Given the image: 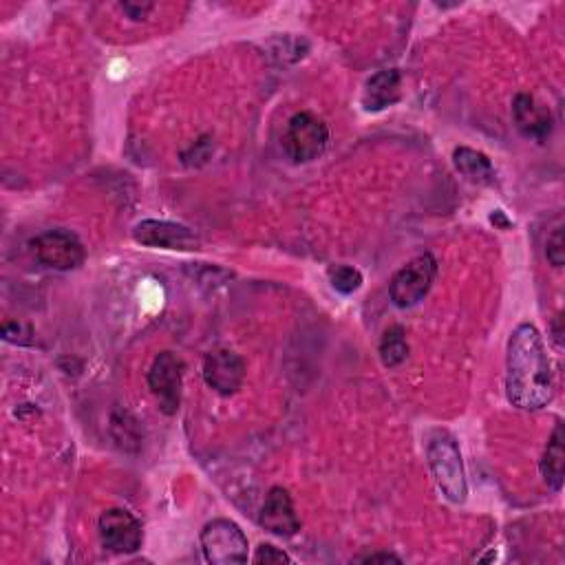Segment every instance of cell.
Instances as JSON below:
<instances>
[{
	"instance_id": "obj_1",
	"label": "cell",
	"mask_w": 565,
	"mask_h": 565,
	"mask_svg": "<svg viewBox=\"0 0 565 565\" xmlns=\"http://www.w3.org/2000/svg\"><path fill=\"white\" fill-rule=\"evenodd\" d=\"M506 398L521 411H541L554 398L550 358L539 329L521 323L510 334L506 351Z\"/></svg>"
},
{
	"instance_id": "obj_2",
	"label": "cell",
	"mask_w": 565,
	"mask_h": 565,
	"mask_svg": "<svg viewBox=\"0 0 565 565\" xmlns=\"http://www.w3.org/2000/svg\"><path fill=\"white\" fill-rule=\"evenodd\" d=\"M426 460H429L433 479L437 488L442 490V495L453 504H464L468 497L466 471L460 446H457V440L449 431H431L429 440H426Z\"/></svg>"
},
{
	"instance_id": "obj_3",
	"label": "cell",
	"mask_w": 565,
	"mask_h": 565,
	"mask_svg": "<svg viewBox=\"0 0 565 565\" xmlns=\"http://www.w3.org/2000/svg\"><path fill=\"white\" fill-rule=\"evenodd\" d=\"M248 537L230 519H212L201 530V550L212 565L248 563Z\"/></svg>"
},
{
	"instance_id": "obj_4",
	"label": "cell",
	"mask_w": 565,
	"mask_h": 565,
	"mask_svg": "<svg viewBox=\"0 0 565 565\" xmlns=\"http://www.w3.org/2000/svg\"><path fill=\"white\" fill-rule=\"evenodd\" d=\"M329 144V129L321 117L314 113H296L283 137L285 153L290 155L294 162L307 164L325 153Z\"/></svg>"
},
{
	"instance_id": "obj_5",
	"label": "cell",
	"mask_w": 565,
	"mask_h": 565,
	"mask_svg": "<svg viewBox=\"0 0 565 565\" xmlns=\"http://www.w3.org/2000/svg\"><path fill=\"white\" fill-rule=\"evenodd\" d=\"M437 274V263L431 254H420L409 261L404 268L393 276L389 285V296L393 305L402 309L418 305L422 298L429 294L431 285Z\"/></svg>"
},
{
	"instance_id": "obj_6",
	"label": "cell",
	"mask_w": 565,
	"mask_h": 565,
	"mask_svg": "<svg viewBox=\"0 0 565 565\" xmlns=\"http://www.w3.org/2000/svg\"><path fill=\"white\" fill-rule=\"evenodd\" d=\"M181 382H184V362L173 351H162L148 371V387L159 404V411L166 415L179 411Z\"/></svg>"
},
{
	"instance_id": "obj_7",
	"label": "cell",
	"mask_w": 565,
	"mask_h": 565,
	"mask_svg": "<svg viewBox=\"0 0 565 565\" xmlns=\"http://www.w3.org/2000/svg\"><path fill=\"white\" fill-rule=\"evenodd\" d=\"M31 245H34V252L42 265L60 272L80 268L84 257H87L80 239L67 230H49L36 237Z\"/></svg>"
},
{
	"instance_id": "obj_8",
	"label": "cell",
	"mask_w": 565,
	"mask_h": 565,
	"mask_svg": "<svg viewBox=\"0 0 565 565\" xmlns=\"http://www.w3.org/2000/svg\"><path fill=\"white\" fill-rule=\"evenodd\" d=\"M102 546L117 554H133L142 548V524L133 513L124 508H111L100 517Z\"/></svg>"
},
{
	"instance_id": "obj_9",
	"label": "cell",
	"mask_w": 565,
	"mask_h": 565,
	"mask_svg": "<svg viewBox=\"0 0 565 565\" xmlns=\"http://www.w3.org/2000/svg\"><path fill=\"white\" fill-rule=\"evenodd\" d=\"M133 239L148 248H164V250H195L199 245L197 234L181 226V223L146 219L137 223L133 230Z\"/></svg>"
},
{
	"instance_id": "obj_10",
	"label": "cell",
	"mask_w": 565,
	"mask_h": 565,
	"mask_svg": "<svg viewBox=\"0 0 565 565\" xmlns=\"http://www.w3.org/2000/svg\"><path fill=\"white\" fill-rule=\"evenodd\" d=\"M204 380L219 396H234L245 380V362L234 351H212L204 362Z\"/></svg>"
},
{
	"instance_id": "obj_11",
	"label": "cell",
	"mask_w": 565,
	"mask_h": 565,
	"mask_svg": "<svg viewBox=\"0 0 565 565\" xmlns=\"http://www.w3.org/2000/svg\"><path fill=\"white\" fill-rule=\"evenodd\" d=\"M261 526L272 532L276 537H294L298 530H301V521L296 517L294 501L287 493L285 488L274 486L268 497H265V504L261 508Z\"/></svg>"
},
{
	"instance_id": "obj_12",
	"label": "cell",
	"mask_w": 565,
	"mask_h": 565,
	"mask_svg": "<svg viewBox=\"0 0 565 565\" xmlns=\"http://www.w3.org/2000/svg\"><path fill=\"white\" fill-rule=\"evenodd\" d=\"M513 117L517 122V129L521 135H526L528 140L546 142L552 133V115L546 106L539 104L532 95L519 93L513 102Z\"/></svg>"
},
{
	"instance_id": "obj_13",
	"label": "cell",
	"mask_w": 565,
	"mask_h": 565,
	"mask_svg": "<svg viewBox=\"0 0 565 565\" xmlns=\"http://www.w3.org/2000/svg\"><path fill=\"white\" fill-rule=\"evenodd\" d=\"M402 98V76L396 69L378 71L376 76H371L367 82L365 93H362V106L365 111L378 113L385 111L387 106H393Z\"/></svg>"
},
{
	"instance_id": "obj_14",
	"label": "cell",
	"mask_w": 565,
	"mask_h": 565,
	"mask_svg": "<svg viewBox=\"0 0 565 565\" xmlns=\"http://www.w3.org/2000/svg\"><path fill=\"white\" fill-rule=\"evenodd\" d=\"M563 473H565V435H563V424L559 422L554 426V433L546 446L541 460V477L552 490L563 488Z\"/></svg>"
},
{
	"instance_id": "obj_15",
	"label": "cell",
	"mask_w": 565,
	"mask_h": 565,
	"mask_svg": "<svg viewBox=\"0 0 565 565\" xmlns=\"http://www.w3.org/2000/svg\"><path fill=\"white\" fill-rule=\"evenodd\" d=\"M453 164L468 181H473V184H479V186L495 184V168L484 153L460 146V148H455V153H453Z\"/></svg>"
},
{
	"instance_id": "obj_16",
	"label": "cell",
	"mask_w": 565,
	"mask_h": 565,
	"mask_svg": "<svg viewBox=\"0 0 565 565\" xmlns=\"http://www.w3.org/2000/svg\"><path fill=\"white\" fill-rule=\"evenodd\" d=\"M409 356V343L407 334L400 325L389 327L385 336L380 340V358L385 367H400Z\"/></svg>"
},
{
	"instance_id": "obj_17",
	"label": "cell",
	"mask_w": 565,
	"mask_h": 565,
	"mask_svg": "<svg viewBox=\"0 0 565 565\" xmlns=\"http://www.w3.org/2000/svg\"><path fill=\"white\" fill-rule=\"evenodd\" d=\"M111 431H113V437H115V442L122 446V449L126 451H131V444L135 446H140V429H137V422L131 418V415H126V413H117L115 418H113V424H111Z\"/></svg>"
},
{
	"instance_id": "obj_18",
	"label": "cell",
	"mask_w": 565,
	"mask_h": 565,
	"mask_svg": "<svg viewBox=\"0 0 565 565\" xmlns=\"http://www.w3.org/2000/svg\"><path fill=\"white\" fill-rule=\"evenodd\" d=\"M327 274L329 283H332L334 290L340 294H354L362 285L360 270L351 268V265H336V268H329Z\"/></svg>"
},
{
	"instance_id": "obj_19",
	"label": "cell",
	"mask_w": 565,
	"mask_h": 565,
	"mask_svg": "<svg viewBox=\"0 0 565 565\" xmlns=\"http://www.w3.org/2000/svg\"><path fill=\"white\" fill-rule=\"evenodd\" d=\"M274 49H272V56L276 58H281L283 62H296V60H301L309 45H307V40L303 38H296V36H283V38H276L274 42Z\"/></svg>"
},
{
	"instance_id": "obj_20",
	"label": "cell",
	"mask_w": 565,
	"mask_h": 565,
	"mask_svg": "<svg viewBox=\"0 0 565 565\" xmlns=\"http://www.w3.org/2000/svg\"><path fill=\"white\" fill-rule=\"evenodd\" d=\"M546 257L554 268H563L565 263V243H563V228H554L546 241Z\"/></svg>"
},
{
	"instance_id": "obj_21",
	"label": "cell",
	"mask_w": 565,
	"mask_h": 565,
	"mask_svg": "<svg viewBox=\"0 0 565 565\" xmlns=\"http://www.w3.org/2000/svg\"><path fill=\"white\" fill-rule=\"evenodd\" d=\"M3 338L7 343H14V345H31L34 343V329L25 323H5L3 325Z\"/></svg>"
},
{
	"instance_id": "obj_22",
	"label": "cell",
	"mask_w": 565,
	"mask_h": 565,
	"mask_svg": "<svg viewBox=\"0 0 565 565\" xmlns=\"http://www.w3.org/2000/svg\"><path fill=\"white\" fill-rule=\"evenodd\" d=\"M254 563L259 565H272V563H292L290 554H285L283 550H279L272 543H263V546L254 554Z\"/></svg>"
},
{
	"instance_id": "obj_23",
	"label": "cell",
	"mask_w": 565,
	"mask_h": 565,
	"mask_svg": "<svg viewBox=\"0 0 565 565\" xmlns=\"http://www.w3.org/2000/svg\"><path fill=\"white\" fill-rule=\"evenodd\" d=\"M210 153H212V146L208 142V137H201V140L193 148H190V153H184V164H188V166L206 164Z\"/></svg>"
},
{
	"instance_id": "obj_24",
	"label": "cell",
	"mask_w": 565,
	"mask_h": 565,
	"mask_svg": "<svg viewBox=\"0 0 565 565\" xmlns=\"http://www.w3.org/2000/svg\"><path fill=\"white\" fill-rule=\"evenodd\" d=\"M120 9H122V14L126 18H131V20H135V23H140V20H144L148 14L153 12L155 5H151V3H122Z\"/></svg>"
},
{
	"instance_id": "obj_25",
	"label": "cell",
	"mask_w": 565,
	"mask_h": 565,
	"mask_svg": "<svg viewBox=\"0 0 565 565\" xmlns=\"http://www.w3.org/2000/svg\"><path fill=\"white\" fill-rule=\"evenodd\" d=\"M362 563H402L400 557H396V554H391V552H376V554H369V557L365 559H360Z\"/></svg>"
},
{
	"instance_id": "obj_26",
	"label": "cell",
	"mask_w": 565,
	"mask_h": 565,
	"mask_svg": "<svg viewBox=\"0 0 565 565\" xmlns=\"http://www.w3.org/2000/svg\"><path fill=\"white\" fill-rule=\"evenodd\" d=\"M490 221L497 223V226H501L504 230H506V228H510V221L504 217V212H501V210H495L493 215H490Z\"/></svg>"
}]
</instances>
